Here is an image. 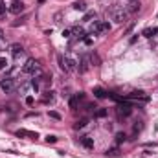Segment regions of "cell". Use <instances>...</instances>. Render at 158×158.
I'll list each match as a JSON object with an SVG mask.
<instances>
[{
	"label": "cell",
	"instance_id": "obj_3",
	"mask_svg": "<svg viewBox=\"0 0 158 158\" xmlns=\"http://www.w3.org/2000/svg\"><path fill=\"white\" fill-rule=\"evenodd\" d=\"M131 99H140V101H143V103L149 101V98L145 96V92H143V90H132L131 94L123 96V101H131Z\"/></svg>",
	"mask_w": 158,
	"mask_h": 158
},
{
	"label": "cell",
	"instance_id": "obj_2",
	"mask_svg": "<svg viewBox=\"0 0 158 158\" xmlns=\"http://www.w3.org/2000/svg\"><path fill=\"white\" fill-rule=\"evenodd\" d=\"M22 72L24 73H35V76H40V65L35 59H28L26 65L22 66Z\"/></svg>",
	"mask_w": 158,
	"mask_h": 158
},
{
	"label": "cell",
	"instance_id": "obj_24",
	"mask_svg": "<svg viewBox=\"0 0 158 158\" xmlns=\"http://www.w3.org/2000/svg\"><path fill=\"white\" fill-rule=\"evenodd\" d=\"M138 9H140V4L138 2H132L131 7H129V11H138Z\"/></svg>",
	"mask_w": 158,
	"mask_h": 158
},
{
	"label": "cell",
	"instance_id": "obj_21",
	"mask_svg": "<svg viewBox=\"0 0 158 158\" xmlns=\"http://www.w3.org/2000/svg\"><path fill=\"white\" fill-rule=\"evenodd\" d=\"M125 138H127V136H125L123 132H118V134H116V142H118V143H121V142H125Z\"/></svg>",
	"mask_w": 158,
	"mask_h": 158
},
{
	"label": "cell",
	"instance_id": "obj_19",
	"mask_svg": "<svg viewBox=\"0 0 158 158\" xmlns=\"http://www.w3.org/2000/svg\"><path fill=\"white\" fill-rule=\"evenodd\" d=\"M44 101H54V92H51V90L44 92Z\"/></svg>",
	"mask_w": 158,
	"mask_h": 158
},
{
	"label": "cell",
	"instance_id": "obj_18",
	"mask_svg": "<svg viewBox=\"0 0 158 158\" xmlns=\"http://www.w3.org/2000/svg\"><path fill=\"white\" fill-rule=\"evenodd\" d=\"M142 35H143V37H153V35H156V33H154V28H147V29H143V31H142Z\"/></svg>",
	"mask_w": 158,
	"mask_h": 158
},
{
	"label": "cell",
	"instance_id": "obj_22",
	"mask_svg": "<svg viewBox=\"0 0 158 158\" xmlns=\"http://www.w3.org/2000/svg\"><path fill=\"white\" fill-rule=\"evenodd\" d=\"M46 142H48V143H55V142H57V136L48 134V136H46Z\"/></svg>",
	"mask_w": 158,
	"mask_h": 158
},
{
	"label": "cell",
	"instance_id": "obj_25",
	"mask_svg": "<svg viewBox=\"0 0 158 158\" xmlns=\"http://www.w3.org/2000/svg\"><path fill=\"white\" fill-rule=\"evenodd\" d=\"M90 61H92V62H96V66H99V57H98V54H92Z\"/></svg>",
	"mask_w": 158,
	"mask_h": 158
},
{
	"label": "cell",
	"instance_id": "obj_16",
	"mask_svg": "<svg viewBox=\"0 0 158 158\" xmlns=\"http://www.w3.org/2000/svg\"><path fill=\"white\" fill-rule=\"evenodd\" d=\"M87 123H88V120H87V118H83V120L76 121V125H73V129H83V127H87Z\"/></svg>",
	"mask_w": 158,
	"mask_h": 158
},
{
	"label": "cell",
	"instance_id": "obj_30",
	"mask_svg": "<svg viewBox=\"0 0 158 158\" xmlns=\"http://www.w3.org/2000/svg\"><path fill=\"white\" fill-rule=\"evenodd\" d=\"M142 129V121H136V125H134V132H138Z\"/></svg>",
	"mask_w": 158,
	"mask_h": 158
},
{
	"label": "cell",
	"instance_id": "obj_11",
	"mask_svg": "<svg viewBox=\"0 0 158 158\" xmlns=\"http://www.w3.org/2000/svg\"><path fill=\"white\" fill-rule=\"evenodd\" d=\"M9 11H11L13 15L22 13V11H24V4H22V2H13V4H11V7H9Z\"/></svg>",
	"mask_w": 158,
	"mask_h": 158
},
{
	"label": "cell",
	"instance_id": "obj_4",
	"mask_svg": "<svg viewBox=\"0 0 158 158\" xmlns=\"http://www.w3.org/2000/svg\"><path fill=\"white\" fill-rule=\"evenodd\" d=\"M116 112H118L120 118H127V116H131V112H132V107L127 101H121L118 107H116Z\"/></svg>",
	"mask_w": 158,
	"mask_h": 158
},
{
	"label": "cell",
	"instance_id": "obj_26",
	"mask_svg": "<svg viewBox=\"0 0 158 158\" xmlns=\"http://www.w3.org/2000/svg\"><path fill=\"white\" fill-rule=\"evenodd\" d=\"M6 66H7V61H6L4 57H0V70H4Z\"/></svg>",
	"mask_w": 158,
	"mask_h": 158
},
{
	"label": "cell",
	"instance_id": "obj_17",
	"mask_svg": "<svg viewBox=\"0 0 158 158\" xmlns=\"http://www.w3.org/2000/svg\"><path fill=\"white\" fill-rule=\"evenodd\" d=\"M92 18H96V13H94V11H87L85 17H83V20H85V22H92Z\"/></svg>",
	"mask_w": 158,
	"mask_h": 158
},
{
	"label": "cell",
	"instance_id": "obj_12",
	"mask_svg": "<svg viewBox=\"0 0 158 158\" xmlns=\"http://www.w3.org/2000/svg\"><path fill=\"white\" fill-rule=\"evenodd\" d=\"M72 7L76 9V11H83V13H87V2L85 0H77V2H73Z\"/></svg>",
	"mask_w": 158,
	"mask_h": 158
},
{
	"label": "cell",
	"instance_id": "obj_31",
	"mask_svg": "<svg viewBox=\"0 0 158 158\" xmlns=\"http://www.w3.org/2000/svg\"><path fill=\"white\" fill-rule=\"evenodd\" d=\"M26 103H28V105H33V98H31V96L26 98Z\"/></svg>",
	"mask_w": 158,
	"mask_h": 158
},
{
	"label": "cell",
	"instance_id": "obj_29",
	"mask_svg": "<svg viewBox=\"0 0 158 158\" xmlns=\"http://www.w3.org/2000/svg\"><path fill=\"white\" fill-rule=\"evenodd\" d=\"M101 29H103V31H109V29H110V24H109V22H101Z\"/></svg>",
	"mask_w": 158,
	"mask_h": 158
},
{
	"label": "cell",
	"instance_id": "obj_27",
	"mask_svg": "<svg viewBox=\"0 0 158 158\" xmlns=\"http://www.w3.org/2000/svg\"><path fill=\"white\" fill-rule=\"evenodd\" d=\"M6 13V6H4V0H0V17Z\"/></svg>",
	"mask_w": 158,
	"mask_h": 158
},
{
	"label": "cell",
	"instance_id": "obj_23",
	"mask_svg": "<svg viewBox=\"0 0 158 158\" xmlns=\"http://www.w3.org/2000/svg\"><path fill=\"white\" fill-rule=\"evenodd\" d=\"M48 114H50V118H54V120H61V114H59V112H55V110H50Z\"/></svg>",
	"mask_w": 158,
	"mask_h": 158
},
{
	"label": "cell",
	"instance_id": "obj_9",
	"mask_svg": "<svg viewBox=\"0 0 158 158\" xmlns=\"http://www.w3.org/2000/svg\"><path fill=\"white\" fill-rule=\"evenodd\" d=\"M101 22H98V20H94V22L90 24V28H88V33L90 35H98V33H101Z\"/></svg>",
	"mask_w": 158,
	"mask_h": 158
},
{
	"label": "cell",
	"instance_id": "obj_14",
	"mask_svg": "<svg viewBox=\"0 0 158 158\" xmlns=\"http://www.w3.org/2000/svg\"><path fill=\"white\" fill-rule=\"evenodd\" d=\"M72 33L76 35V39H85V35H87L83 28H73V31H72Z\"/></svg>",
	"mask_w": 158,
	"mask_h": 158
},
{
	"label": "cell",
	"instance_id": "obj_10",
	"mask_svg": "<svg viewBox=\"0 0 158 158\" xmlns=\"http://www.w3.org/2000/svg\"><path fill=\"white\" fill-rule=\"evenodd\" d=\"M9 51H11V55H13V57H18V55H22V54H24V48L15 43V44L9 46Z\"/></svg>",
	"mask_w": 158,
	"mask_h": 158
},
{
	"label": "cell",
	"instance_id": "obj_15",
	"mask_svg": "<svg viewBox=\"0 0 158 158\" xmlns=\"http://www.w3.org/2000/svg\"><path fill=\"white\" fill-rule=\"evenodd\" d=\"M107 156H109V158H118V156H121V153H120L118 147H114V149H109V151H107Z\"/></svg>",
	"mask_w": 158,
	"mask_h": 158
},
{
	"label": "cell",
	"instance_id": "obj_5",
	"mask_svg": "<svg viewBox=\"0 0 158 158\" xmlns=\"http://www.w3.org/2000/svg\"><path fill=\"white\" fill-rule=\"evenodd\" d=\"M0 87H2V90H4L6 94H11V92L17 88L15 81H13L11 77H4V79H2V83H0Z\"/></svg>",
	"mask_w": 158,
	"mask_h": 158
},
{
	"label": "cell",
	"instance_id": "obj_32",
	"mask_svg": "<svg viewBox=\"0 0 158 158\" xmlns=\"http://www.w3.org/2000/svg\"><path fill=\"white\" fill-rule=\"evenodd\" d=\"M132 2H136V0H129V4H132Z\"/></svg>",
	"mask_w": 158,
	"mask_h": 158
},
{
	"label": "cell",
	"instance_id": "obj_13",
	"mask_svg": "<svg viewBox=\"0 0 158 158\" xmlns=\"http://www.w3.org/2000/svg\"><path fill=\"white\" fill-rule=\"evenodd\" d=\"M81 145L85 147V149H94V140L90 138V136H83V138H81Z\"/></svg>",
	"mask_w": 158,
	"mask_h": 158
},
{
	"label": "cell",
	"instance_id": "obj_7",
	"mask_svg": "<svg viewBox=\"0 0 158 158\" xmlns=\"http://www.w3.org/2000/svg\"><path fill=\"white\" fill-rule=\"evenodd\" d=\"M65 70L66 72H77V61H73L72 57H65Z\"/></svg>",
	"mask_w": 158,
	"mask_h": 158
},
{
	"label": "cell",
	"instance_id": "obj_1",
	"mask_svg": "<svg viewBox=\"0 0 158 158\" xmlns=\"http://www.w3.org/2000/svg\"><path fill=\"white\" fill-rule=\"evenodd\" d=\"M110 15H112V20L118 22V24H123L125 20H127V11H125L123 7H118V6H114L110 9Z\"/></svg>",
	"mask_w": 158,
	"mask_h": 158
},
{
	"label": "cell",
	"instance_id": "obj_28",
	"mask_svg": "<svg viewBox=\"0 0 158 158\" xmlns=\"http://www.w3.org/2000/svg\"><path fill=\"white\" fill-rule=\"evenodd\" d=\"M6 48V39H4V35H0V50H4Z\"/></svg>",
	"mask_w": 158,
	"mask_h": 158
},
{
	"label": "cell",
	"instance_id": "obj_20",
	"mask_svg": "<svg viewBox=\"0 0 158 158\" xmlns=\"http://www.w3.org/2000/svg\"><path fill=\"white\" fill-rule=\"evenodd\" d=\"M107 114H109V110H107V109H99V110L96 112V116H98V118H105Z\"/></svg>",
	"mask_w": 158,
	"mask_h": 158
},
{
	"label": "cell",
	"instance_id": "obj_6",
	"mask_svg": "<svg viewBox=\"0 0 158 158\" xmlns=\"http://www.w3.org/2000/svg\"><path fill=\"white\" fill-rule=\"evenodd\" d=\"M88 68H90V59L87 55H81L79 57V62H77V70L81 73H85V72H88Z\"/></svg>",
	"mask_w": 158,
	"mask_h": 158
},
{
	"label": "cell",
	"instance_id": "obj_8",
	"mask_svg": "<svg viewBox=\"0 0 158 158\" xmlns=\"http://www.w3.org/2000/svg\"><path fill=\"white\" fill-rule=\"evenodd\" d=\"M92 94H94V98L96 99H105V98H109V92L105 90V88H101V87H96L92 90Z\"/></svg>",
	"mask_w": 158,
	"mask_h": 158
}]
</instances>
